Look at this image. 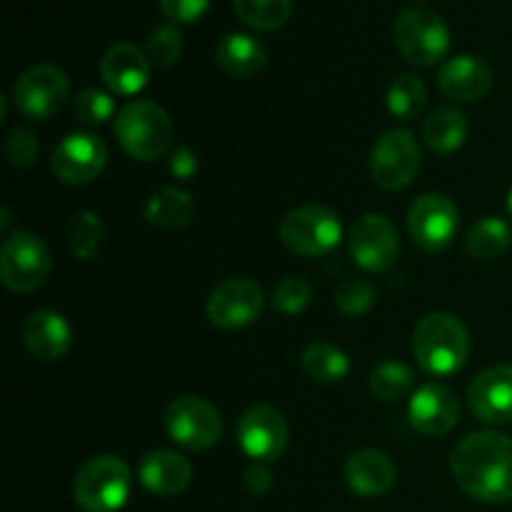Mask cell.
Returning <instances> with one entry per match:
<instances>
[{"label": "cell", "mask_w": 512, "mask_h": 512, "mask_svg": "<svg viewBox=\"0 0 512 512\" xmlns=\"http://www.w3.org/2000/svg\"><path fill=\"white\" fill-rule=\"evenodd\" d=\"M455 483L470 498L488 505L512 500V438L495 430L470 433L450 455Z\"/></svg>", "instance_id": "1"}, {"label": "cell", "mask_w": 512, "mask_h": 512, "mask_svg": "<svg viewBox=\"0 0 512 512\" xmlns=\"http://www.w3.org/2000/svg\"><path fill=\"white\" fill-rule=\"evenodd\" d=\"M413 355L428 375L435 378L455 375L468 363V328L453 313L425 315L413 333Z\"/></svg>", "instance_id": "2"}, {"label": "cell", "mask_w": 512, "mask_h": 512, "mask_svg": "<svg viewBox=\"0 0 512 512\" xmlns=\"http://www.w3.org/2000/svg\"><path fill=\"white\" fill-rule=\"evenodd\" d=\"M118 143L133 160L153 163L173 143V120L163 105L153 100H133L115 115Z\"/></svg>", "instance_id": "3"}, {"label": "cell", "mask_w": 512, "mask_h": 512, "mask_svg": "<svg viewBox=\"0 0 512 512\" xmlns=\"http://www.w3.org/2000/svg\"><path fill=\"white\" fill-rule=\"evenodd\" d=\"M133 490L130 468L115 455H95L78 470L73 498L85 512H118Z\"/></svg>", "instance_id": "4"}, {"label": "cell", "mask_w": 512, "mask_h": 512, "mask_svg": "<svg viewBox=\"0 0 512 512\" xmlns=\"http://www.w3.org/2000/svg\"><path fill=\"white\" fill-rule=\"evenodd\" d=\"M393 38L400 55L418 68L440 63L450 48L448 23L428 8L403 10L393 23Z\"/></svg>", "instance_id": "5"}, {"label": "cell", "mask_w": 512, "mask_h": 512, "mask_svg": "<svg viewBox=\"0 0 512 512\" xmlns=\"http://www.w3.org/2000/svg\"><path fill=\"white\" fill-rule=\"evenodd\" d=\"M278 235L285 248L303 258H318L338 248L343 238V223L323 205H303L280 220Z\"/></svg>", "instance_id": "6"}, {"label": "cell", "mask_w": 512, "mask_h": 512, "mask_svg": "<svg viewBox=\"0 0 512 512\" xmlns=\"http://www.w3.org/2000/svg\"><path fill=\"white\" fill-rule=\"evenodd\" d=\"M50 275V250L38 235L15 230L0 250V280L13 293H33Z\"/></svg>", "instance_id": "7"}, {"label": "cell", "mask_w": 512, "mask_h": 512, "mask_svg": "<svg viewBox=\"0 0 512 512\" xmlns=\"http://www.w3.org/2000/svg\"><path fill=\"white\" fill-rule=\"evenodd\" d=\"M165 433L185 450H208L223 435V420L213 403L198 395H180L165 408Z\"/></svg>", "instance_id": "8"}, {"label": "cell", "mask_w": 512, "mask_h": 512, "mask_svg": "<svg viewBox=\"0 0 512 512\" xmlns=\"http://www.w3.org/2000/svg\"><path fill=\"white\" fill-rule=\"evenodd\" d=\"M420 163V145L418 138L408 128L385 130L373 145L370 153V173L373 180L385 190H403L418 175Z\"/></svg>", "instance_id": "9"}, {"label": "cell", "mask_w": 512, "mask_h": 512, "mask_svg": "<svg viewBox=\"0 0 512 512\" xmlns=\"http://www.w3.org/2000/svg\"><path fill=\"white\" fill-rule=\"evenodd\" d=\"M70 93L68 75L58 65L40 63L25 70L13 85V103L30 120H50L60 113Z\"/></svg>", "instance_id": "10"}, {"label": "cell", "mask_w": 512, "mask_h": 512, "mask_svg": "<svg viewBox=\"0 0 512 512\" xmlns=\"http://www.w3.org/2000/svg\"><path fill=\"white\" fill-rule=\"evenodd\" d=\"M460 228V210L448 195H420L408 210V233L425 253H440L455 240Z\"/></svg>", "instance_id": "11"}, {"label": "cell", "mask_w": 512, "mask_h": 512, "mask_svg": "<svg viewBox=\"0 0 512 512\" xmlns=\"http://www.w3.org/2000/svg\"><path fill=\"white\" fill-rule=\"evenodd\" d=\"M350 255L365 273H385L398 263L400 238L393 220L380 213L358 218L350 228Z\"/></svg>", "instance_id": "12"}, {"label": "cell", "mask_w": 512, "mask_h": 512, "mask_svg": "<svg viewBox=\"0 0 512 512\" xmlns=\"http://www.w3.org/2000/svg\"><path fill=\"white\" fill-rule=\"evenodd\" d=\"M265 310V293L255 280L230 278L210 293L205 315L220 330H238L255 323Z\"/></svg>", "instance_id": "13"}, {"label": "cell", "mask_w": 512, "mask_h": 512, "mask_svg": "<svg viewBox=\"0 0 512 512\" xmlns=\"http://www.w3.org/2000/svg\"><path fill=\"white\" fill-rule=\"evenodd\" d=\"M290 428L283 413L270 405H253L238 423V445L253 463H273L285 453Z\"/></svg>", "instance_id": "14"}, {"label": "cell", "mask_w": 512, "mask_h": 512, "mask_svg": "<svg viewBox=\"0 0 512 512\" xmlns=\"http://www.w3.org/2000/svg\"><path fill=\"white\" fill-rule=\"evenodd\" d=\"M108 163V148L93 133H70L55 145L53 173L68 185H88L98 178Z\"/></svg>", "instance_id": "15"}, {"label": "cell", "mask_w": 512, "mask_h": 512, "mask_svg": "<svg viewBox=\"0 0 512 512\" xmlns=\"http://www.w3.org/2000/svg\"><path fill=\"white\" fill-rule=\"evenodd\" d=\"M460 405L453 390L443 383H425L410 395L408 418L418 433L438 438L458 425Z\"/></svg>", "instance_id": "16"}, {"label": "cell", "mask_w": 512, "mask_h": 512, "mask_svg": "<svg viewBox=\"0 0 512 512\" xmlns=\"http://www.w3.org/2000/svg\"><path fill=\"white\" fill-rule=\"evenodd\" d=\"M468 405L483 423L505 425L512 420V365H493L475 375Z\"/></svg>", "instance_id": "17"}, {"label": "cell", "mask_w": 512, "mask_h": 512, "mask_svg": "<svg viewBox=\"0 0 512 512\" xmlns=\"http://www.w3.org/2000/svg\"><path fill=\"white\" fill-rule=\"evenodd\" d=\"M345 483L360 498H380V495L390 493L398 478L395 463L390 460L388 453L375 448L355 450L348 460H345Z\"/></svg>", "instance_id": "18"}, {"label": "cell", "mask_w": 512, "mask_h": 512, "mask_svg": "<svg viewBox=\"0 0 512 512\" xmlns=\"http://www.w3.org/2000/svg\"><path fill=\"white\" fill-rule=\"evenodd\" d=\"M20 338L28 353L38 360H60L70 350L73 330L55 310H35L20 325Z\"/></svg>", "instance_id": "19"}, {"label": "cell", "mask_w": 512, "mask_h": 512, "mask_svg": "<svg viewBox=\"0 0 512 512\" xmlns=\"http://www.w3.org/2000/svg\"><path fill=\"white\" fill-rule=\"evenodd\" d=\"M100 75L115 95H138L148 85L150 60L138 45L118 43L105 50Z\"/></svg>", "instance_id": "20"}, {"label": "cell", "mask_w": 512, "mask_h": 512, "mask_svg": "<svg viewBox=\"0 0 512 512\" xmlns=\"http://www.w3.org/2000/svg\"><path fill=\"white\" fill-rule=\"evenodd\" d=\"M438 85L450 100L475 103L493 88V70L478 55H455L440 68Z\"/></svg>", "instance_id": "21"}, {"label": "cell", "mask_w": 512, "mask_h": 512, "mask_svg": "<svg viewBox=\"0 0 512 512\" xmlns=\"http://www.w3.org/2000/svg\"><path fill=\"white\" fill-rule=\"evenodd\" d=\"M140 483L148 493L160 495V498H173L188 490L193 480V465L173 450H150L140 460Z\"/></svg>", "instance_id": "22"}, {"label": "cell", "mask_w": 512, "mask_h": 512, "mask_svg": "<svg viewBox=\"0 0 512 512\" xmlns=\"http://www.w3.org/2000/svg\"><path fill=\"white\" fill-rule=\"evenodd\" d=\"M218 68L230 78H253L268 63V50L248 33H228L215 48Z\"/></svg>", "instance_id": "23"}, {"label": "cell", "mask_w": 512, "mask_h": 512, "mask_svg": "<svg viewBox=\"0 0 512 512\" xmlns=\"http://www.w3.org/2000/svg\"><path fill=\"white\" fill-rule=\"evenodd\" d=\"M468 138V120L458 108L433 110L423 123V140L433 153H455Z\"/></svg>", "instance_id": "24"}, {"label": "cell", "mask_w": 512, "mask_h": 512, "mask_svg": "<svg viewBox=\"0 0 512 512\" xmlns=\"http://www.w3.org/2000/svg\"><path fill=\"white\" fill-rule=\"evenodd\" d=\"M193 198L180 188H160L145 205V220L160 230H178L193 220Z\"/></svg>", "instance_id": "25"}, {"label": "cell", "mask_w": 512, "mask_h": 512, "mask_svg": "<svg viewBox=\"0 0 512 512\" xmlns=\"http://www.w3.org/2000/svg\"><path fill=\"white\" fill-rule=\"evenodd\" d=\"M510 243V225L503 218H495V215H488V218L473 223V228L465 235V250H468V255L473 260H483V263L498 260L500 255L508 253Z\"/></svg>", "instance_id": "26"}, {"label": "cell", "mask_w": 512, "mask_h": 512, "mask_svg": "<svg viewBox=\"0 0 512 512\" xmlns=\"http://www.w3.org/2000/svg\"><path fill=\"white\" fill-rule=\"evenodd\" d=\"M300 365H303L305 375L315 383H340V380L348 378L350 373V360L345 355V350H340L338 345L325 343V340H318V343L308 345L300 358Z\"/></svg>", "instance_id": "27"}, {"label": "cell", "mask_w": 512, "mask_h": 512, "mask_svg": "<svg viewBox=\"0 0 512 512\" xmlns=\"http://www.w3.org/2000/svg\"><path fill=\"white\" fill-rule=\"evenodd\" d=\"M415 385V370L398 360H385L370 375V393L383 403H398L408 398Z\"/></svg>", "instance_id": "28"}, {"label": "cell", "mask_w": 512, "mask_h": 512, "mask_svg": "<svg viewBox=\"0 0 512 512\" xmlns=\"http://www.w3.org/2000/svg\"><path fill=\"white\" fill-rule=\"evenodd\" d=\"M385 103H388L390 115H395L398 120H413L428 103V90L418 75L403 73L390 83Z\"/></svg>", "instance_id": "29"}, {"label": "cell", "mask_w": 512, "mask_h": 512, "mask_svg": "<svg viewBox=\"0 0 512 512\" xmlns=\"http://www.w3.org/2000/svg\"><path fill=\"white\" fill-rule=\"evenodd\" d=\"M103 220L93 210H78L68 223V248L78 260H93L103 245Z\"/></svg>", "instance_id": "30"}, {"label": "cell", "mask_w": 512, "mask_h": 512, "mask_svg": "<svg viewBox=\"0 0 512 512\" xmlns=\"http://www.w3.org/2000/svg\"><path fill=\"white\" fill-rule=\"evenodd\" d=\"M235 13L255 30H278L288 23L293 0H233Z\"/></svg>", "instance_id": "31"}, {"label": "cell", "mask_w": 512, "mask_h": 512, "mask_svg": "<svg viewBox=\"0 0 512 512\" xmlns=\"http://www.w3.org/2000/svg\"><path fill=\"white\" fill-rule=\"evenodd\" d=\"M145 55L155 68H170L183 55V35L173 23H163L153 28L145 40Z\"/></svg>", "instance_id": "32"}, {"label": "cell", "mask_w": 512, "mask_h": 512, "mask_svg": "<svg viewBox=\"0 0 512 512\" xmlns=\"http://www.w3.org/2000/svg\"><path fill=\"white\" fill-rule=\"evenodd\" d=\"M73 108H75V118H78L83 125H100L105 123V120L113 118V115H118L113 95L105 93V90L100 88L80 90Z\"/></svg>", "instance_id": "33"}, {"label": "cell", "mask_w": 512, "mask_h": 512, "mask_svg": "<svg viewBox=\"0 0 512 512\" xmlns=\"http://www.w3.org/2000/svg\"><path fill=\"white\" fill-rule=\"evenodd\" d=\"M375 293L373 283L365 278H350L340 285L338 295H335V305L343 315L348 318H358V315H365L375 305Z\"/></svg>", "instance_id": "34"}, {"label": "cell", "mask_w": 512, "mask_h": 512, "mask_svg": "<svg viewBox=\"0 0 512 512\" xmlns=\"http://www.w3.org/2000/svg\"><path fill=\"white\" fill-rule=\"evenodd\" d=\"M310 298H313V288H310L308 280L290 275V278L280 280V283L275 285L273 308L285 315H298L308 308Z\"/></svg>", "instance_id": "35"}, {"label": "cell", "mask_w": 512, "mask_h": 512, "mask_svg": "<svg viewBox=\"0 0 512 512\" xmlns=\"http://www.w3.org/2000/svg\"><path fill=\"white\" fill-rule=\"evenodd\" d=\"M38 150V138H35V133L30 128L13 130L8 135V140H5V155H8L10 165H15V168H28V165H33L35 158H38Z\"/></svg>", "instance_id": "36"}, {"label": "cell", "mask_w": 512, "mask_h": 512, "mask_svg": "<svg viewBox=\"0 0 512 512\" xmlns=\"http://www.w3.org/2000/svg\"><path fill=\"white\" fill-rule=\"evenodd\" d=\"M158 5L173 23H195L208 10L210 0H158Z\"/></svg>", "instance_id": "37"}, {"label": "cell", "mask_w": 512, "mask_h": 512, "mask_svg": "<svg viewBox=\"0 0 512 512\" xmlns=\"http://www.w3.org/2000/svg\"><path fill=\"white\" fill-rule=\"evenodd\" d=\"M243 485L250 495L263 498V495H268L270 488H273V475H270V470L265 468V463H253L248 470H245Z\"/></svg>", "instance_id": "38"}, {"label": "cell", "mask_w": 512, "mask_h": 512, "mask_svg": "<svg viewBox=\"0 0 512 512\" xmlns=\"http://www.w3.org/2000/svg\"><path fill=\"white\" fill-rule=\"evenodd\" d=\"M170 173L178 180H190L198 173V158L190 148H178L170 158Z\"/></svg>", "instance_id": "39"}, {"label": "cell", "mask_w": 512, "mask_h": 512, "mask_svg": "<svg viewBox=\"0 0 512 512\" xmlns=\"http://www.w3.org/2000/svg\"><path fill=\"white\" fill-rule=\"evenodd\" d=\"M508 210H510V215H512V188H510V195H508Z\"/></svg>", "instance_id": "40"}, {"label": "cell", "mask_w": 512, "mask_h": 512, "mask_svg": "<svg viewBox=\"0 0 512 512\" xmlns=\"http://www.w3.org/2000/svg\"><path fill=\"white\" fill-rule=\"evenodd\" d=\"M405 3H423V0H405Z\"/></svg>", "instance_id": "41"}]
</instances>
